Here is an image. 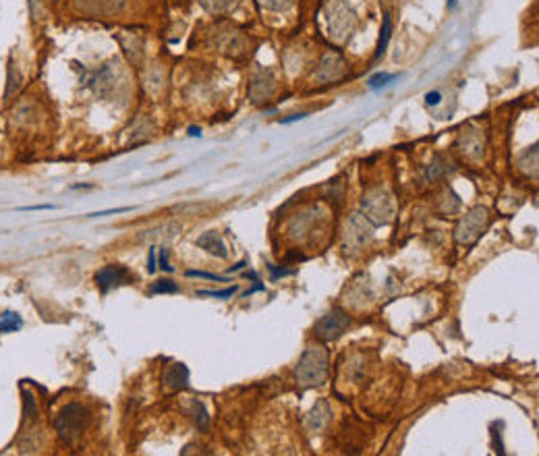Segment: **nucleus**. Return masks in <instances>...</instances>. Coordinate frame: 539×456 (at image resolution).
Instances as JSON below:
<instances>
[{"label":"nucleus","mask_w":539,"mask_h":456,"mask_svg":"<svg viewBox=\"0 0 539 456\" xmlns=\"http://www.w3.org/2000/svg\"><path fill=\"white\" fill-rule=\"evenodd\" d=\"M127 278H129V270L127 268H123V266H106V268H102L96 274V285L100 287V291L106 293V291L127 282Z\"/></svg>","instance_id":"9d476101"},{"label":"nucleus","mask_w":539,"mask_h":456,"mask_svg":"<svg viewBox=\"0 0 539 456\" xmlns=\"http://www.w3.org/2000/svg\"><path fill=\"white\" fill-rule=\"evenodd\" d=\"M490 224V212L483 205H475L454 228V241L458 245H473Z\"/></svg>","instance_id":"20e7f679"},{"label":"nucleus","mask_w":539,"mask_h":456,"mask_svg":"<svg viewBox=\"0 0 539 456\" xmlns=\"http://www.w3.org/2000/svg\"><path fill=\"white\" fill-rule=\"evenodd\" d=\"M239 291V287H231L224 291H197V297H216V299H229Z\"/></svg>","instance_id":"5701e85b"},{"label":"nucleus","mask_w":539,"mask_h":456,"mask_svg":"<svg viewBox=\"0 0 539 456\" xmlns=\"http://www.w3.org/2000/svg\"><path fill=\"white\" fill-rule=\"evenodd\" d=\"M390 35H392V19H390V15H386L384 17V27H382V35H380V44H378V58L384 56L386 46L390 42Z\"/></svg>","instance_id":"6ab92c4d"},{"label":"nucleus","mask_w":539,"mask_h":456,"mask_svg":"<svg viewBox=\"0 0 539 456\" xmlns=\"http://www.w3.org/2000/svg\"><path fill=\"white\" fill-rule=\"evenodd\" d=\"M260 6L274 10V12H286L292 6V0H258Z\"/></svg>","instance_id":"412c9836"},{"label":"nucleus","mask_w":539,"mask_h":456,"mask_svg":"<svg viewBox=\"0 0 539 456\" xmlns=\"http://www.w3.org/2000/svg\"><path fill=\"white\" fill-rule=\"evenodd\" d=\"M21 326H23V319L19 317V313H15V311H6V313H2V319H0V334L17 332Z\"/></svg>","instance_id":"a211bd4d"},{"label":"nucleus","mask_w":539,"mask_h":456,"mask_svg":"<svg viewBox=\"0 0 539 456\" xmlns=\"http://www.w3.org/2000/svg\"><path fill=\"white\" fill-rule=\"evenodd\" d=\"M274 87H276V79H274V73L272 69H260L254 79H251V85H249V98L254 104H262L272 98L274 94Z\"/></svg>","instance_id":"1a4fd4ad"},{"label":"nucleus","mask_w":539,"mask_h":456,"mask_svg":"<svg viewBox=\"0 0 539 456\" xmlns=\"http://www.w3.org/2000/svg\"><path fill=\"white\" fill-rule=\"evenodd\" d=\"M158 268H162L164 272H172V266H168V251L166 247H160V255H158Z\"/></svg>","instance_id":"a878e982"},{"label":"nucleus","mask_w":539,"mask_h":456,"mask_svg":"<svg viewBox=\"0 0 539 456\" xmlns=\"http://www.w3.org/2000/svg\"><path fill=\"white\" fill-rule=\"evenodd\" d=\"M519 168L527 176H538V146L529 148L527 152H523L519 155Z\"/></svg>","instance_id":"2eb2a0df"},{"label":"nucleus","mask_w":539,"mask_h":456,"mask_svg":"<svg viewBox=\"0 0 539 456\" xmlns=\"http://www.w3.org/2000/svg\"><path fill=\"white\" fill-rule=\"evenodd\" d=\"M197 2L210 15H224L235 6V0H197Z\"/></svg>","instance_id":"f3484780"},{"label":"nucleus","mask_w":539,"mask_h":456,"mask_svg":"<svg viewBox=\"0 0 539 456\" xmlns=\"http://www.w3.org/2000/svg\"><path fill=\"white\" fill-rule=\"evenodd\" d=\"M189 278H206V280H216V282H224L222 276H216V274H210V272H199V270H189L187 272Z\"/></svg>","instance_id":"393cba45"},{"label":"nucleus","mask_w":539,"mask_h":456,"mask_svg":"<svg viewBox=\"0 0 539 456\" xmlns=\"http://www.w3.org/2000/svg\"><path fill=\"white\" fill-rule=\"evenodd\" d=\"M245 266H247V262H241V264H237L235 268H231V272H239V270H241V268H245Z\"/></svg>","instance_id":"2f4dec72"},{"label":"nucleus","mask_w":539,"mask_h":456,"mask_svg":"<svg viewBox=\"0 0 539 456\" xmlns=\"http://www.w3.org/2000/svg\"><path fill=\"white\" fill-rule=\"evenodd\" d=\"M349 326H351V317H349L342 309L334 307L332 311H328L326 315H322V317L317 319V323H315V334H317L324 342H332V340H338V338L347 332Z\"/></svg>","instance_id":"423d86ee"},{"label":"nucleus","mask_w":539,"mask_h":456,"mask_svg":"<svg viewBox=\"0 0 539 456\" xmlns=\"http://www.w3.org/2000/svg\"><path fill=\"white\" fill-rule=\"evenodd\" d=\"M425 102H427L429 106H438V104L442 102V94H440V92H429V94L425 96Z\"/></svg>","instance_id":"cd10ccee"},{"label":"nucleus","mask_w":539,"mask_h":456,"mask_svg":"<svg viewBox=\"0 0 539 456\" xmlns=\"http://www.w3.org/2000/svg\"><path fill=\"white\" fill-rule=\"evenodd\" d=\"M197 247H201V249H206L208 253H212V255H216V257H229V249H226V245H224V241L214 233V230H210V233H204L199 239H197Z\"/></svg>","instance_id":"4468645a"},{"label":"nucleus","mask_w":539,"mask_h":456,"mask_svg":"<svg viewBox=\"0 0 539 456\" xmlns=\"http://www.w3.org/2000/svg\"><path fill=\"white\" fill-rule=\"evenodd\" d=\"M345 71H347L345 58L336 52H328V54L322 56V60L317 65V71L313 73V79L317 83H334V81L345 77Z\"/></svg>","instance_id":"6e6552de"},{"label":"nucleus","mask_w":539,"mask_h":456,"mask_svg":"<svg viewBox=\"0 0 539 456\" xmlns=\"http://www.w3.org/2000/svg\"><path fill=\"white\" fill-rule=\"evenodd\" d=\"M305 117H307V115H305V112H301V115H292V117H290V119H282V121H280V123H282V125H288V123H295V121H301V119H305Z\"/></svg>","instance_id":"7c9ffc66"},{"label":"nucleus","mask_w":539,"mask_h":456,"mask_svg":"<svg viewBox=\"0 0 539 456\" xmlns=\"http://www.w3.org/2000/svg\"><path fill=\"white\" fill-rule=\"evenodd\" d=\"M397 79V75H388V73H376L367 83H370V87L372 90H378V87H384V85H388L390 81H395Z\"/></svg>","instance_id":"4be33fe9"},{"label":"nucleus","mask_w":539,"mask_h":456,"mask_svg":"<svg viewBox=\"0 0 539 456\" xmlns=\"http://www.w3.org/2000/svg\"><path fill=\"white\" fill-rule=\"evenodd\" d=\"M330 419H332V409H330L328 400L322 398V400L315 403V407H313L311 413L307 415L305 425H307V430H311V432H320V430L328 428Z\"/></svg>","instance_id":"9b49d317"},{"label":"nucleus","mask_w":539,"mask_h":456,"mask_svg":"<svg viewBox=\"0 0 539 456\" xmlns=\"http://www.w3.org/2000/svg\"><path fill=\"white\" fill-rule=\"evenodd\" d=\"M90 419H92L90 411L79 403H71V405L63 407L54 419V428H56L60 442L67 446L75 444L81 438V434L85 432V428L90 425Z\"/></svg>","instance_id":"f03ea898"},{"label":"nucleus","mask_w":539,"mask_h":456,"mask_svg":"<svg viewBox=\"0 0 539 456\" xmlns=\"http://www.w3.org/2000/svg\"><path fill=\"white\" fill-rule=\"evenodd\" d=\"M454 2H456V0H448V6H450V8H454Z\"/></svg>","instance_id":"473e14b6"},{"label":"nucleus","mask_w":539,"mask_h":456,"mask_svg":"<svg viewBox=\"0 0 539 456\" xmlns=\"http://www.w3.org/2000/svg\"><path fill=\"white\" fill-rule=\"evenodd\" d=\"M21 212H31V210H54V205H25V208H19Z\"/></svg>","instance_id":"c756f323"},{"label":"nucleus","mask_w":539,"mask_h":456,"mask_svg":"<svg viewBox=\"0 0 539 456\" xmlns=\"http://www.w3.org/2000/svg\"><path fill=\"white\" fill-rule=\"evenodd\" d=\"M123 0H75V4L90 15H110L121 8Z\"/></svg>","instance_id":"ddd939ff"},{"label":"nucleus","mask_w":539,"mask_h":456,"mask_svg":"<svg viewBox=\"0 0 539 456\" xmlns=\"http://www.w3.org/2000/svg\"><path fill=\"white\" fill-rule=\"evenodd\" d=\"M158 270V253L156 247H149V255H147V272L154 274Z\"/></svg>","instance_id":"bb28decb"},{"label":"nucleus","mask_w":539,"mask_h":456,"mask_svg":"<svg viewBox=\"0 0 539 456\" xmlns=\"http://www.w3.org/2000/svg\"><path fill=\"white\" fill-rule=\"evenodd\" d=\"M268 270L274 274V278H278V276H290V274H295V270H276L274 266H268Z\"/></svg>","instance_id":"c85d7f7f"},{"label":"nucleus","mask_w":539,"mask_h":456,"mask_svg":"<svg viewBox=\"0 0 539 456\" xmlns=\"http://www.w3.org/2000/svg\"><path fill=\"white\" fill-rule=\"evenodd\" d=\"M295 378L303 390L322 386L328 378V351L322 344H309L297 363Z\"/></svg>","instance_id":"f257e3e1"},{"label":"nucleus","mask_w":539,"mask_h":456,"mask_svg":"<svg viewBox=\"0 0 539 456\" xmlns=\"http://www.w3.org/2000/svg\"><path fill=\"white\" fill-rule=\"evenodd\" d=\"M444 166V160H442V155H436L433 158V164H429V168H427V178H438L440 174H444L446 172V168H442Z\"/></svg>","instance_id":"b1692460"},{"label":"nucleus","mask_w":539,"mask_h":456,"mask_svg":"<svg viewBox=\"0 0 539 456\" xmlns=\"http://www.w3.org/2000/svg\"><path fill=\"white\" fill-rule=\"evenodd\" d=\"M164 386L168 390H183L189 386V369L185 363H172L164 371Z\"/></svg>","instance_id":"f8f14e48"},{"label":"nucleus","mask_w":539,"mask_h":456,"mask_svg":"<svg viewBox=\"0 0 539 456\" xmlns=\"http://www.w3.org/2000/svg\"><path fill=\"white\" fill-rule=\"evenodd\" d=\"M189 413H191V417H193L195 425H197L201 432H208V430H210V415H208L206 407H204L199 400H191V405H189Z\"/></svg>","instance_id":"dca6fc26"},{"label":"nucleus","mask_w":539,"mask_h":456,"mask_svg":"<svg viewBox=\"0 0 539 456\" xmlns=\"http://www.w3.org/2000/svg\"><path fill=\"white\" fill-rule=\"evenodd\" d=\"M363 216L374 224H390L395 218V199L384 189H372L361 201Z\"/></svg>","instance_id":"7ed1b4c3"},{"label":"nucleus","mask_w":539,"mask_h":456,"mask_svg":"<svg viewBox=\"0 0 539 456\" xmlns=\"http://www.w3.org/2000/svg\"><path fill=\"white\" fill-rule=\"evenodd\" d=\"M374 237V230L370 226V220L361 214H353L347 220L345 228V249L347 253H357L361 251Z\"/></svg>","instance_id":"39448f33"},{"label":"nucleus","mask_w":539,"mask_h":456,"mask_svg":"<svg viewBox=\"0 0 539 456\" xmlns=\"http://www.w3.org/2000/svg\"><path fill=\"white\" fill-rule=\"evenodd\" d=\"M328 21H330V35H334V40L340 42L347 35H351L355 25V15L347 8V4L336 2L328 8Z\"/></svg>","instance_id":"0eeeda50"},{"label":"nucleus","mask_w":539,"mask_h":456,"mask_svg":"<svg viewBox=\"0 0 539 456\" xmlns=\"http://www.w3.org/2000/svg\"><path fill=\"white\" fill-rule=\"evenodd\" d=\"M149 293L154 295H162V293H179V285L174 280H156L149 287Z\"/></svg>","instance_id":"aec40b11"}]
</instances>
